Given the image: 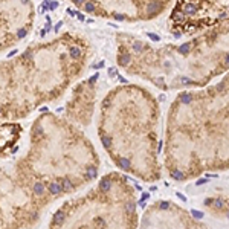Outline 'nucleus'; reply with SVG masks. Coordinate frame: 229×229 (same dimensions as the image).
Wrapping results in <instances>:
<instances>
[{
    "instance_id": "nucleus-9",
    "label": "nucleus",
    "mask_w": 229,
    "mask_h": 229,
    "mask_svg": "<svg viewBox=\"0 0 229 229\" xmlns=\"http://www.w3.org/2000/svg\"><path fill=\"white\" fill-rule=\"evenodd\" d=\"M177 51H179V54H183V55L189 54V52H191V43H185V45L179 46Z\"/></svg>"
},
{
    "instance_id": "nucleus-4",
    "label": "nucleus",
    "mask_w": 229,
    "mask_h": 229,
    "mask_svg": "<svg viewBox=\"0 0 229 229\" xmlns=\"http://www.w3.org/2000/svg\"><path fill=\"white\" fill-rule=\"evenodd\" d=\"M134 200L125 177L107 174L86 194L64 202L47 229H136Z\"/></svg>"
},
{
    "instance_id": "nucleus-8",
    "label": "nucleus",
    "mask_w": 229,
    "mask_h": 229,
    "mask_svg": "<svg viewBox=\"0 0 229 229\" xmlns=\"http://www.w3.org/2000/svg\"><path fill=\"white\" fill-rule=\"evenodd\" d=\"M179 101H180L182 104L188 105V104L192 103V95H191V93H182V95H180V98H179Z\"/></svg>"
},
{
    "instance_id": "nucleus-1",
    "label": "nucleus",
    "mask_w": 229,
    "mask_h": 229,
    "mask_svg": "<svg viewBox=\"0 0 229 229\" xmlns=\"http://www.w3.org/2000/svg\"><path fill=\"white\" fill-rule=\"evenodd\" d=\"M99 157L81 127L46 112L31 124L23 156L0 157V229H26L54 200L98 177Z\"/></svg>"
},
{
    "instance_id": "nucleus-6",
    "label": "nucleus",
    "mask_w": 229,
    "mask_h": 229,
    "mask_svg": "<svg viewBox=\"0 0 229 229\" xmlns=\"http://www.w3.org/2000/svg\"><path fill=\"white\" fill-rule=\"evenodd\" d=\"M83 12L103 19L125 21V8H134V19H153L165 8L166 0H69Z\"/></svg>"
},
{
    "instance_id": "nucleus-7",
    "label": "nucleus",
    "mask_w": 229,
    "mask_h": 229,
    "mask_svg": "<svg viewBox=\"0 0 229 229\" xmlns=\"http://www.w3.org/2000/svg\"><path fill=\"white\" fill-rule=\"evenodd\" d=\"M96 78H98V75H93L89 80L78 83L72 90L70 99L64 107V116L78 127H87L92 121V116H93L96 98Z\"/></svg>"
},
{
    "instance_id": "nucleus-11",
    "label": "nucleus",
    "mask_w": 229,
    "mask_h": 229,
    "mask_svg": "<svg viewBox=\"0 0 229 229\" xmlns=\"http://www.w3.org/2000/svg\"><path fill=\"white\" fill-rule=\"evenodd\" d=\"M226 64H228V66H229V54H228V55H226Z\"/></svg>"
},
{
    "instance_id": "nucleus-10",
    "label": "nucleus",
    "mask_w": 229,
    "mask_h": 229,
    "mask_svg": "<svg viewBox=\"0 0 229 229\" xmlns=\"http://www.w3.org/2000/svg\"><path fill=\"white\" fill-rule=\"evenodd\" d=\"M148 37L153 38V40H159V37H157V35H154V34H148Z\"/></svg>"
},
{
    "instance_id": "nucleus-2",
    "label": "nucleus",
    "mask_w": 229,
    "mask_h": 229,
    "mask_svg": "<svg viewBox=\"0 0 229 229\" xmlns=\"http://www.w3.org/2000/svg\"><path fill=\"white\" fill-rule=\"evenodd\" d=\"M90 58L86 37L64 32L34 43L0 61V122H15L54 103L84 73Z\"/></svg>"
},
{
    "instance_id": "nucleus-3",
    "label": "nucleus",
    "mask_w": 229,
    "mask_h": 229,
    "mask_svg": "<svg viewBox=\"0 0 229 229\" xmlns=\"http://www.w3.org/2000/svg\"><path fill=\"white\" fill-rule=\"evenodd\" d=\"M157 109L139 87H118L101 103L98 134L110 159L145 182L160 177L157 165Z\"/></svg>"
},
{
    "instance_id": "nucleus-5",
    "label": "nucleus",
    "mask_w": 229,
    "mask_h": 229,
    "mask_svg": "<svg viewBox=\"0 0 229 229\" xmlns=\"http://www.w3.org/2000/svg\"><path fill=\"white\" fill-rule=\"evenodd\" d=\"M35 23L32 0H0V54L20 45Z\"/></svg>"
}]
</instances>
